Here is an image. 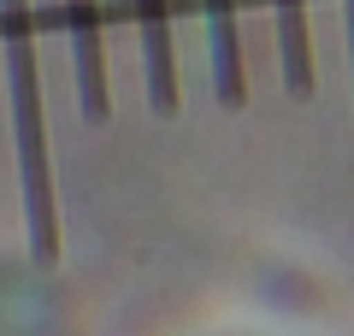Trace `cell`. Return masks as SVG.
Returning a JSON list of instances; mask_svg holds the SVG:
<instances>
[{
	"instance_id": "cell-1",
	"label": "cell",
	"mask_w": 354,
	"mask_h": 336,
	"mask_svg": "<svg viewBox=\"0 0 354 336\" xmlns=\"http://www.w3.org/2000/svg\"><path fill=\"white\" fill-rule=\"evenodd\" d=\"M0 41H6L18 183H24V212H30V260L48 272V265H59V195H53V160H48V106H41V77H36L30 0H0Z\"/></svg>"
},
{
	"instance_id": "cell-2",
	"label": "cell",
	"mask_w": 354,
	"mask_h": 336,
	"mask_svg": "<svg viewBox=\"0 0 354 336\" xmlns=\"http://www.w3.org/2000/svg\"><path fill=\"white\" fill-rule=\"evenodd\" d=\"M65 24H71V59H77V112H83V124H106L113 118V88H106L101 0H65Z\"/></svg>"
},
{
	"instance_id": "cell-6",
	"label": "cell",
	"mask_w": 354,
	"mask_h": 336,
	"mask_svg": "<svg viewBox=\"0 0 354 336\" xmlns=\"http://www.w3.org/2000/svg\"><path fill=\"white\" fill-rule=\"evenodd\" d=\"M342 24H348V65H354V0H342Z\"/></svg>"
},
{
	"instance_id": "cell-3",
	"label": "cell",
	"mask_w": 354,
	"mask_h": 336,
	"mask_svg": "<svg viewBox=\"0 0 354 336\" xmlns=\"http://www.w3.org/2000/svg\"><path fill=\"white\" fill-rule=\"evenodd\" d=\"M136 30H142V88L160 118L177 112V53H171V12L165 0H136Z\"/></svg>"
},
{
	"instance_id": "cell-5",
	"label": "cell",
	"mask_w": 354,
	"mask_h": 336,
	"mask_svg": "<svg viewBox=\"0 0 354 336\" xmlns=\"http://www.w3.org/2000/svg\"><path fill=\"white\" fill-rule=\"evenodd\" d=\"M272 18H278V59H283V88L295 100L313 95V41H307V0H272Z\"/></svg>"
},
{
	"instance_id": "cell-4",
	"label": "cell",
	"mask_w": 354,
	"mask_h": 336,
	"mask_svg": "<svg viewBox=\"0 0 354 336\" xmlns=\"http://www.w3.org/2000/svg\"><path fill=\"white\" fill-rule=\"evenodd\" d=\"M207 36H213V95L218 106H248V65H242V24L236 0H207Z\"/></svg>"
}]
</instances>
